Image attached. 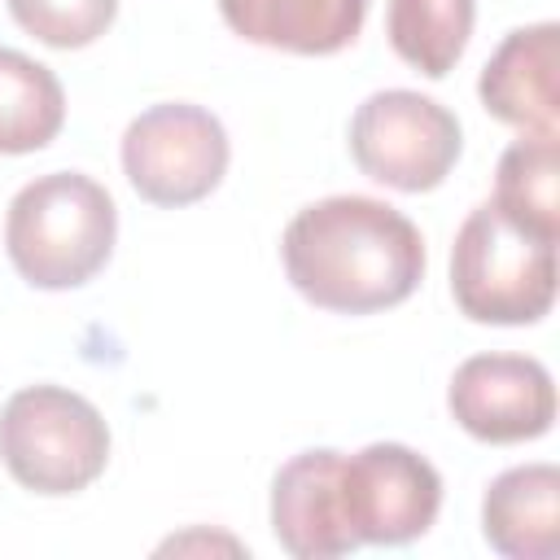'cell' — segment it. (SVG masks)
<instances>
[{
	"instance_id": "6da1fadb",
	"label": "cell",
	"mask_w": 560,
	"mask_h": 560,
	"mask_svg": "<svg viewBox=\"0 0 560 560\" xmlns=\"http://www.w3.org/2000/svg\"><path fill=\"white\" fill-rule=\"evenodd\" d=\"M289 284L319 311L376 315L407 302L424 280V236L389 201L337 192L302 206L284 236Z\"/></svg>"
},
{
	"instance_id": "7a4b0ae2",
	"label": "cell",
	"mask_w": 560,
	"mask_h": 560,
	"mask_svg": "<svg viewBox=\"0 0 560 560\" xmlns=\"http://www.w3.org/2000/svg\"><path fill=\"white\" fill-rule=\"evenodd\" d=\"M118 206L83 171H48L22 184L4 214V254L31 289H79L114 254Z\"/></svg>"
},
{
	"instance_id": "3957f363",
	"label": "cell",
	"mask_w": 560,
	"mask_h": 560,
	"mask_svg": "<svg viewBox=\"0 0 560 560\" xmlns=\"http://www.w3.org/2000/svg\"><path fill=\"white\" fill-rule=\"evenodd\" d=\"M451 298L472 324H538L556 302V241L516 228L494 201L472 206L451 245Z\"/></svg>"
},
{
	"instance_id": "277c9868",
	"label": "cell",
	"mask_w": 560,
	"mask_h": 560,
	"mask_svg": "<svg viewBox=\"0 0 560 560\" xmlns=\"http://www.w3.org/2000/svg\"><path fill=\"white\" fill-rule=\"evenodd\" d=\"M0 464L31 494H79L109 464V424L66 385H26L0 407Z\"/></svg>"
},
{
	"instance_id": "5b68a950",
	"label": "cell",
	"mask_w": 560,
	"mask_h": 560,
	"mask_svg": "<svg viewBox=\"0 0 560 560\" xmlns=\"http://www.w3.org/2000/svg\"><path fill=\"white\" fill-rule=\"evenodd\" d=\"M459 118L411 88L372 92L350 114L354 166L394 192H433L459 162Z\"/></svg>"
},
{
	"instance_id": "8992f818",
	"label": "cell",
	"mask_w": 560,
	"mask_h": 560,
	"mask_svg": "<svg viewBox=\"0 0 560 560\" xmlns=\"http://www.w3.org/2000/svg\"><path fill=\"white\" fill-rule=\"evenodd\" d=\"M232 162L223 122L192 101H162L136 114L122 131V175L127 184L162 210L192 206L210 197Z\"/></svg>"
},
{
	"instance_id": "52a82bcc",
	"label": "cell",
	"mask_w": 560,
	"mask_h": 560,
	"mask_svg": "<svg viewBox=\"0 0 560 560\" xmlns=\"http://www.w3.org/2000/svg\"><path fill=\"white\" fill-rule=\"evenodd\" d=\"M341 494L359 547H402L433 529L442 472L402 442H368L341 455Z\"/></svg>"
},
{
	"instance_id": "ba28073f",
	"label": "cell",
	"mask_w": 560,
	"mask_h": 560,
	"mask_svg": "<svg viewBox=\"0 0 560 560\" xmlns=\"http://www.w3.org/2000/svg\"><path fill=\"white\" fill-rule=\"evenodd\" d=\"M446 407L477 442H534L556 420V381L534 354H472L455 368Z\"/></svg>"
},
{
	"instance_id": "9c48e42d",
	"label": "cell",
	"mask_w": 560,
	"mask_h": 560,
	"mask_svg": "<svg viewBox=\"0 0 560 560\" xmlns=\"http://www.w3.org/2000/svg\"><path fill=\"white\" fill-rule=\"evenodd\" d=\"M341 455L346 451L311 446L271 477V534L293 560H337L359 551L346 521Z\"/></svg>"
},
{
	"instance_id": "30bf717a",
	"label": "cell",
	"mask_w": 560,
	"mask_h": 560,
	"mask_svg": "<svg viewBox=\"0 0 560 560\" xmlns=\"http://www.w3.org/2000/svg\"><path fill=\"white\" fill-rule=\"evenodd\" d=\"M490 118L521 136H560V26L534 22L503 35L477 79Z\"/></svg>"
},
{
	"instance_id": "8fae6325",
	"label": "cell",
	"mask_w": 560,
	"mask_h": 560,
	"mask_svg": "<svg viewBox=\"0 0 560 560\" xmlns=\"http://www.w3.org/2000/svg\"><path fill=\"white\" fill-rule=\"evenodd\" d=\"M219 13L232 35L258 48L332 57L359 39L368 0H219Z\"/></svg>"
},
{
	"instance_id": "7c38bea8",
	"label": "cell",
	"mask_w": 560,
	"mask_h": 560,
	"mask_svg": "<svg viewBox=\"0 0 560 560\" xmlns=\"http://www.w3.org/2000/svg\"><path fill=\"white\" fill-rule=\"evenodd\" d=\"M481 534L508 560H556L560 556V468L516 464L486 486Z\"/></svg>"
},
{
	"instance_id": "4fadbf2b",
	"label": "cell",
	"mask_w": 560,
	"mask_h": 560,
	"mask_svg": "<svg viewBox=\"0 0 560 560\" xmlns=\"http://www.w3.org/2000/svg\"><path fill=\"white\" fill-rule=\"evenodd\" d=\"M516 228L560 241V136H521L499 153L494 197Z\"/></svg>"
},
{
	"instance_id": "5bb4252c",
	"label": "cell",
	"mask_w": 560,
	"mask_h": 560,
	"mask_svg": "<svg viewBox=\"0 0 560 560\" xmlns=\"http://www.w3.org/2000/svg\"><path fill=\"white\" fill-rule=\"evenodd\" d=\"M61 127H66L61 79L44 61L18 48H0V153L4 158L35 153L52 144Z\"/></svg>"
},
{
	"instance_id": "9a60e30c",
	"label": "cell",
	"mask_w": 560,
	"mask_h": 560,
	"mask_svg": "<svg viewBox=\"0 0 560 560\" xmlns=\"http://www.w3.org/2000/svg\"><path fill=\"white\" fill-rule=\"evenodd\" d=\"M477 22V0H389V48L424 79H446L464 57Z\"/></svg>"
},
{
	"instance_id": "2e32d148",
	"label": "cell",
	"mask_w": 560,
	"mask_h": 560,
	"mask_svg": "<svg viewBox=\"0 0 560 560\" xmlns=\"http://www.w3.org/2000/svg\"><path fill=\"white\" fill-rule=\"evenodd\" d=\"M4 4L26 35L66 52L96 44L118 18V0H4Z\"/></svg>"
}]
</instances>
